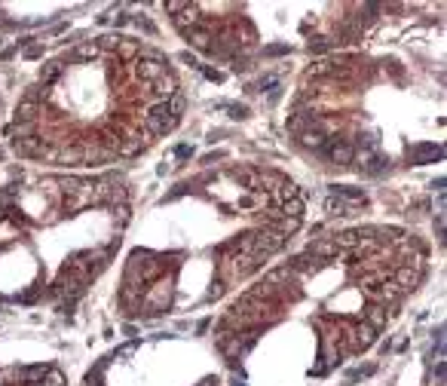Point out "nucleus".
Wrapping results in <instances>:
<instances>
[{
  "instance_id": "39448f33",
  "label": "nucleus",
  "mask_w": 447,
  "mask_h": 386,
  "mask_svg": "<svg viewBox=\"0 0 447 386\" xmlns=\"http://www.w3.org/2000/svg\"><path fill=\"white\" fill-rule=\"evenodd\" d=\"M0 386H65V377L53 365H37V368L10 365L0 368Z\"/></svg>"
},
{
  "instance_id": "7ed1b4c3",
  "label": "nucleus",
  "mask_w": 447,
  "mask_h": 386,
  "mask_svg": "<svg viewBox=\"0 0 447 386\" xmlns=\"http://www.w3.org/2000/svg\"><path fill=\"white\" fill-rule=\"evenodd\" d=\"M426 267L420 239L392 227H361L313 242L254 288L215 328L218 353L239 368L248 347L273 322L294 316L316 331V374L359 356L417 288Z\"/></svg>"
},
{
  "instance_id": "20e7f679",
  "label": "nucleus",
  "mask_w": 447,
  "mask_h": 386,
  "mask_svg": "<svg viewBox=\"0 0 447 386\" xmlns=\"http://www.w3.org/2000/svg\"><path fill=\"white\" fill-rule=\"evenodd\" d=\"M120 178H40L0 190V300L68 306L102 276L129 227Z\"/></svg>"
},
{
  "instance_id": "f257e3e1",
  "label": "nucleus",
  "mask_w": 447,
  "mask_h": 386,
  "mask_svg": "<svg viewBox=\"0 0 447 386\" xmlns=\"http://www.w3.org/2000/svg\"><path fill=\"white\" fill-rule=\"evenodd\" d=\"M181 83L153 46L111 34L65 49L19 98L10 145L49 166L132 160L181 120Z\"/></svg>"
},
{
  "instance_id": "f03ea898",
  "label": "nucleus",
  "mask_w": 447,
  "mask_h": 386,
  "mask_svg": "<svg viewBox=\"0 0 447 386\" xmlns=\"http://www.w3.org/2000/svg\"><path fill=\"white\" fill-rule=\"evenodd\" d=\"M200 212L193 187L178 184L153 214L169 218V248H132L123 267V316L151 319L200 310L230 295L291 242L303 224L294 181L276 169L230 163L215 169V199Z\"/></svg>"
}]
</instances>
